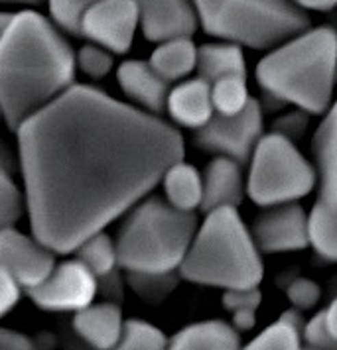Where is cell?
I'll use <instances>...</instances> for the list:
<instances>
[{
  "label": "cell",
  "mask_w": 337,
  "mask_h": 350,
  "mask_svg": "<svg viewBox=\"0 0 337 350\" xmlns=\"http://www.w3.org/2000/svg\"><path fill=\"white\" fill-rule=\"evenodd\" d=\"M16 134L34 237L58 254L136 205L186 152L177 128L75 83Z\"/></svg>",
  "instance_id": "6da1fadb"
},
{
  "label": "cell",
  "mask_w": 337,
  "mask_h": 350,
  "mask_svg": "<svg viewBox=\"0 0 337 350\" xmlns=\"http://www.w3.org/2000/svg\"><path fill=\"white\" fill-rule=\"evenodd\" d=\"M58 28L22 10L0 40V109L12 132L73 85L77 57Z\"/></svg>",
  "instance_id": "7a4b0ae2"
},
{
  "label": "cell",
  "mask_w": 337,
  "mask_h": 350,
  "mask_svg": "<svg viewBox=\"0 0 337 350\" xmlns=\"http://www.w3.org/2000/svg\"><path fill=\"white\" fill-rule=\"evenodd\" d=\"M257 79L276 98L312 114L325 112L337 81V32L321 26L292 36L258 64Z\"/></svg>",
  "instance_id": "3957f363"
},
{
  "label": "cell",
  "mask_w": 337,
  "mask_h": 350,
  "mask_svg": "<svg viewBox=\"0 0 337 350\" xmlns=\"http://www.w3.org/2000/svg\"><path fill=\"white\" fill-rule=\"evenodd\" d=\"M179 273L184 280L201 286L258 287L264 273L262 260L237 208L209 211L193 237Z\"/></svg>",
  "instance_id": "277c9868"
},
{
  "label": "cell",
  "mask_w": 337,
  "mask_h": 350,
  "mask_svg": "<svg viewBox=\"0 0 337 350\" xmlns=\"http://www.w3.org/2000/svg\"><path fill=\"white\" fill-rule=\"evenodd\" d=\"M197 228L193 211L152 197L130 213L116 239L118 266L134 273H170L182 266Z\"/></svg>",
  "instance_id": "5b68a950"
},
{
  "label": "cell",
  "mask_w": 337,
  "mask_h": 350,
  "mask_svg": "<svg viewBox=\"0 0 337 350\" xmlns=\"http://www.w3.org/2000/svg\"><path fill=\"white\" fill-rule=\"evenodd\" d=\"M205 32L227 42L264 49L310 28L294 0H193Z\"/></svg>",
  "instance_id": "8992f818"
},
{
  "label": "cell",
  "mask_w": 337,
  "mask_h": 350,
  "mask_svg": "<svg viewBox=\"0 0 337 350\" xmlns=\"http://www.w3.org/2000/svg\"><path fill=\"white\" fill-rule=\"evenodd\" d=\"M316 185V172L290 142L274 132L262 136L251 156L247 191L260 207H273L305 197Z\"/></svg>",
  "instance_id": "52a82bcc"
},
{
  "label": "cell",
  "mask_w": 337,
  "mask_h": 350,
  "mask_svg": "<svg viewBox=\"0 0 337 350\" xmlns=\"http://www.w3.org/2000/svg\"><path fill=\"white\" fill-rule=\"evenodd\" d=\"M314 152L320 170V193L310 215V239L318 256L337 262V103L316 130Z\"/></svg>",
  "instance_id": "ba28073f"
},
{
  "label": "cell",
  "mask_w": 337,
  "mask_h": 350,
  "mask_svg": "<svg viewBox=\"0 0 337 350\" xmlns=\"http://www.w3.org/2000/svg\"><path fill=\"white\" fill-rule=\"evenodd\" d=\"M262 138V112L255 98L237 114L215 112L208 124L197 128L195 142L203 150L229 156L239 163H245L253 156L258 140Z\"/></svg>",
  "instance_id": "9c48e42d"
},
{
  "label": "cell",
  "mask_w": 337,
  "mask_h": 350,
  "mask_svg": "<svg viewBox=\"0 0 337 350\" xmlns=\"http://www.w3.org/2000/svg\"><path fill=\"white\" fill-rule=\"evenodd\" d=\"M26 291L44 311H79L95 299L97 275L75 258L55 266L42 284Z\"/></svg>",
  "instance_id": "30bf717a"
},
{
  "label": "cell",
  "mask_w": 337,
  "mask_h": 350,
  "mask_svg": "<svg viewBox=\"0 0 337 350\" xmlns=\"http://www.w3.org/2000/svg\"><path fill=\"white\" fill-rule=\"evenodd\" d=\"M138 24L136 0H99L81 18V36L112 53H127Z\"/></svg>",
  "instance_id": "8fae6325"
},
{
  "label": "cell",
  "mask_w": 337,
  "mask_h": 350,
  "mask_svg": "<svg viewBox=\"0 0 337 350\" xmlns=\"http://www.w3.org/2000/svg\"><path fill=\"white\" fill-rule=\"evenodd\" d=\"M0 268L28 289L42 284L55 268V252L36 237L30 239L8 226L0 230Z\"/></svg>",
  "instance_id": "7c38bea8"
},
{
  "label": "cell",
  "mask_w": 337,
  "mask_h": 350,
  "mask_svg": "<svg viewBox=\"0 0 337 350\" xmlns=\"http://www.w3.org/2000/svg\"><path fill=\"white\" fill-rule=\"evenodd\" d=\"M253 232L258 248L264 252H294L312 244L310 217L294 201L274 205L262 213Z\"/></svg>",
  "instance_id": "4fadbf2b"
},
{
  "label": "cell",
  "mask_w": 337,
  "mask_h": 350,
  "mask_svg": "<svg viewBox=\"0 0 337 350\" xmlns=\"http://www.w3.org/2000/svg\"><path fill=\"white\" fill-rule=\"evenodd\" d=\"M140 28L150 42L192 38L199 14L193 0H136Z\"/></svg>",
  "instance_id": "5bb4252c"
},
{
  "label": "cell",
  "mask_w": 337,
  "mask_h": 350,
  "mask_svg": "<svg viewBox=\"0 0 337 350\" xmlns=\"http://www.w3.org/2000/svg\"><path fill=\"white\" fill-rule=\"evenodd\" d=\"M116 79L127 96L142 105L146 111L162 112L166 109L170 95L168 79H164L150 62H125L116 71Z\"/></svg>",
  "instance_id": "9a60e30c"
},
{
  "label": "cell",
  "mask_w": 337,
  "mask_h": 350,
  "mask_svg": "<svg viewBox=\"0 0 337 350\" xmlns=\"http://www.w3.org/2000/svg\"><path fill=\"white\" fill-rule=\"evenodd\" d=\"M166 109L174 122L188 128H201L215 114L211 98V83L203 77L186 81L174 87L168 95Z\"/></svg>",
  "instance_id": "2e32d148"
},
{
  "label": "cell",
  "mask_w": 337,
  "mask_h": 350,
  "mask_svg": "<svg viewBox=\"0 0 337 350\" xmlns=\"http://www.w3.org/2000/svg\"><path fill=\"white\" fill-rule=\"evenodd\" d=\"M242 174L239 161L219 156L208 165L203 179L201 208L209 213L221 207H239L242 203Z\"/></svg>",
  "instance_id": "e0dca14e"
},
{
  "label": "cell",
  "mask_w": 337,
  "mask_h": 350,
  "mask_svg": "<svg viewBox=\"0 0 337 350\" xmlns=\"http://www.w3.org/2000/svg\"><path fill=\"white\" fill-rule=\"evenodd\" d=\"M123 315L114 303L87 305L73 317V329L83 340L101 350L118 347L123 334Z\"/></svg>",
  "instance_id": "ac0fdd59"
},
{
  "label": "cell",
  "mask_w": 337,
  "mask_h": 350,
  "mask_svg": "<svg viewBox=\"0 0 337 350\" xmlns=\"http://www.w3.org/2000/svg\"><path fill=\"white\" fill-rule=\"evenodd\" d=\"M168 347L174 350H233L241 347V336L235 327L227 325L223 321H205L182 329L170 338Z\"/></svg>",
  "instance_id": "d6986e66"
},
{
  "label": "cell",
  "mask_w": 337,
  "mask_h": 350,
  "mask_svg": "<svg viewBox=\"0 0 337 350\" xmlns=\"http://www.w3.org/2000/svg\"><path fill=\"white\" fill-rule=\"evenodd\" d=\"M197 71L211 85L225 77H247L245 55L235 42L205 44L197 49Z\"/></svg>",
  "instance_id": "ffe728a7"
},
{
  "label": "cell",
  "mask_w": 337,
  "mask_h": 350,
  "mask_svg": "<svg viewBox=\"0 0 337 350\" xmlns=\"http://www.w3.org/2000/svg\"><path fill=\"white\" fill-rule=\"evenodd\" d=\"M164 191L174 207L193 211L201 207L203 201V179L193 165L182 159L170 165L164 174Z\"/></svg>",
  "instance_id": "44dd1931"
},
{
  "label": "cell",
  "mask_w": 337,
  "mask_h": 350,
  "mask_svg": "<svg viewBox=\"0 0 337 350\" xmlns=\"http://www.w3.org/2000/svg\"><path fill=\"white\" fill-rule=\"evenodd\" d=\"M150 65L164 79H182L190 71H193V67H197V48L193 46L190 38L166 40L154 49L150 57Z\"/></svg>",
  "instance_id": "7402d4cb"
},
{
  "label": "cell",
  "mask_w": 337,
  "mask_h": 350,
  "mask_svg": "<svg viewBox=\"0 0 337 350\" xmlns=\"http://www.w3.org/2000/svg\"><path fill=\"white\" fill-rule=\"evenodd\" d=\"M304 333V321L298 315V311H286L282 317L271 327H266L253 342L247 345V349L255 350H296L300 349Z\"/></svg>",
  "instance_id": "603a6c76"
},
{
  "label": "cell",
  "mask_w": 337,
  "mask_h": 350,
  "mask_svg": "<svg viewBox=\"0 0 337 350\" xmlns=\"http://www.w3.org/2000/svg\"><path fill=\"white\" fill-rule=\"evenodd\" d=\"M75 254H77V260H81L97 278H105L112 273L114 266L118 264L116 244L103 230L83 240L75 248Z\"/></svg>",
  "instance_id": "cb8c5ba5"
},
{
  "label": "cell",
  "mask_w": 337,
  "mask_h": 350,
  "mask_svg": "<svg viewBox=\"0 0 337 350\" xmlns=\"http://www.w3.org/2000/svg\"><path fill=\"white\" fill-rule=\"evenodd\" d=\"M211 98L215 112L219 114L231 116L241 112L251 100L247 89V77H225L215 81L211 85Z\"/></svg>",
  "instance_id": "d4e9b609"
},
{
  "label": "cell",
  "mask_w": 337,
  "mask_h": 350,
  "mask_svg": "<svg viewBox=\"0 0 337 350\" xmlns=\"http://www.w3.org/2000/svg\"><path fill=\"white\" fill-rule=\"evenodd\" d=\"M168 338L154 325L130 319L123 325V334L116 349L125 350H160L168 347Z\"/></svg>",
  "instance_id": "484cf974"
},
{
  "label": "cell",
  "mask_w": 337,
  "mask_h": 350,
  "mask_svg": "<svg viewBox=\"0 0 337 350\" xmlns=\"http://www.w3.org/2000/svg\"><path fill=\"white\" fill-rule=\"evenodd\" d=\"M51 20L65 32L81 36V18L99 0H48Z\"/></svg>",
  "instance_id": "4316f807"
},
{
  "label": "cell",
  "mask_w": 337,
  "mask_h": 350,
  "mask_svg": "<svg viewBox=\"0 0 337 350\" xmlns=\"http://www.w3.org/2000/svg\"><path fill=\"white\" fill-rule=\"evenodd\" d=\"M24 199L8 172L0 165V230L14 226L22 217Z\"/></svg>",
  "instance_id": "83f0119b"
},
{
  "label": "cell",
  "mask_w": 337,
  "mask_h": 350,
  "mask_svg": "<svg viewBox=\"0 0 337 350\" xmlns=\"http://www.w3.org/2000/svg\"><path fill=\"white\" fill-rule=\"evenodd\" d=\"M112 51L99 46V44H87L77 51V67L85 75L101 79L112 69Z\"/></svg>",
  "instance_id": "f1b7e54d"
},
{
  "label": "cell",
  "mask_w": 337,
  "mask_h": 350,
  "mask_svg": "<svg viewBox=\"0 0 337 350\" xmlns=\"http://www.w3.org/2000/svg\"><path fill=\"white\" fill-rule=\"evenodd\" d=\"M129 280L132 287L142 295V297H152V295H166L174 287V278L170 273H134L129 271Z\"/></svg>",
  "instance_id": "f546056e"
},
{
  "label": "cell",
  "mask_w": 337,
  "mask_h": 350,
  "mask_svg": "<svg viewBox=\"0 0 337 350\" xmlns=\"http://www.w3.org/2000/svg\"><path fill=\"white\" fill-rule=\"evenodd\" d=\"M260 299L262 297H260L258 287H233V289H225L223 307L231 313L257 311Z\"/></svg>",
  "instance_id": "4dcf8cb0"
},
{
  "label": "cell",
  "mask_w": 337,
  "mask_h": 350,
  "mask_svg": "<svg viewBox=\"0 0 337 350\" xmlns=\"http://www.w3.org/2000/svg\"><path fill=\"white\" fill-rule=\"evenodd\" d=\"M288 299L296 309H312L316 303L320 301V286L312 280L300 278L296 282H292L286 291Z\"/></svg>",
  "instance_id": "1f68e13d"
},
{
  "label": "cell",
  "mask_w": 337,
  "mask_h": 350,
  "mask_svg": "<svg viewBox=\"0 0 337 350\" xmlns=\"http://www.w3.org/2000/svg\"><path fill=\"white\" fill-rule=\"evenodd\" d=\"M305 342L314 349H337V342L327 329L325 323V311H320L310 323L304 325Z\"/></svg>",
  "instance_id": "d6a6232c"
},
{
  "label": "cell",
  "mask_w": 337,
  "mask_h": 350,
  "mask_svg": "<svg viewBox=\"0 0 337 350\" xmlns=\"http://www.w3.org/2000/svg\"><path fill=\"white\" fill-rule=\"evenodd\" d=\"M20 284L12 273L0 268V319L4 317L8 311H12V307L20 299Z\"/></svg>",
  "instance_id": "836d02e7"
},
{
  "label": "cell",
  "mask_w": 337,
  "mask_h": 350,
  "mask_svg": "<svg viewBox=\"0 0 337 350\" xmlns=\"http://www.w3.org/2000/svg\"><path fill=\"white\" fill-rule=\"evenodd\" d=\"M34 349V340L26 334L0 327V350H30Z\"/></svg>",
  "instance_id": "e575fe53"
},
{
  "label": "cell",
  "mask_w": 337,
  "mask_h": 350,
  "mask_svg": "<svg viewBox=\"0 0 337 350\" xmlns=\"http://www.w3.org/2000/svg\"><path fill=\"white\" fill-rule=\"evenodd\" d=\"M233 323L237 331H251L257 323V315L255 311H237L233 313Z\"/></svg>",
  "instance_id": "d590c367"
},
{
  "label": "cell",
  "mask_w": 337,
  "mask_h": 350,
  "mask_svg": "<svg viewBox=\"0 0 337 350\" xmlns=\"http://www.w3.org/2000/svg\"><path fill=\"white\" fill-rule=\"evenodd\" d=\"M300 8H308V10H332L337 6V0H294Z\"/></svg>",
  "instance_id": "8d00e7d4"
},
{
  "label": "cell",
  "mask_w": 337,
  "mask_h": 350,
  "mask_svg": "<svg viewBox=\"0 0 337 350\" xmlns=\"http://www.w3.org/2000/svg\"><path fill=\"white\" fill-rule=\"evenodd\" d=\"M325 323H327V329L334 336V340L337 342V299H334L332 305L325 309Z\"/></svg>",
  "instance_id": "74e56055"
},
{
  "label": "cell",
  "mask_w": 337,
  "mask_h": 350,
  "mask_svg": "<svg viewBox=\"0 0 337 350\" xmlns=\"http://www.w3.org/2000/svg\"><path fill=\"white\" fill-rule=\"evenodd\" d=\"M12 20H14V14H12V12H0V40L4 38V33L8 32Z\"/></svg>",
  "instance_id": "f35d334b"
},
{
  "label": "cell",
  "mask_w": 337,
  "mask_h": 350,
  "mask_svg": "<svg viewBox=\"0 0 337 350\" xmlns=\"http://www.w3.org/2000/svg\"><path fill=\"white\" fill-rule=\"evenodd\" d=\"M0 2H12V4H28V6H38L44 0H0Z\"/></svg>",
  "instance_id": "ab89813d"
},
{
  "label": "cell",
  "mask_w": 337,
  "mask_h": 350,
  "mask_svg": "<svg viewBox=\"0 0 337 350\" xmlns=\"http://www.w3.org/2000/svg\"><path fill=\"white\" fill-rule=\"evenodd\" d=\"M0 120H4V114H2V109H0Z\"/></svg>",
  "instance_id": "60d3db41"
}]
</instances>
